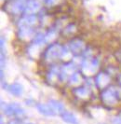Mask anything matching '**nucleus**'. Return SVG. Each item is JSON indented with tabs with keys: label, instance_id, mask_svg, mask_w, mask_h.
Masks as SVG:
<instances>
[{
	"label": "nucleus",
	"instance_id": "obj_1",
	"mask_svg": "<svg viewBox=\"0 0 121 124\" xmlns=\"http://www.w3.org/2000/svg\"><path fill=\"white\" fill-rule=\"evenodd\" d=\"M1 108H2V111L8 116H23L24 115V110L17 103H11V104L8 105L6 103L2 102Z\"/></svg>",
	"mask_w": 121,
	"mask_h": 124
},
{
	"label": "nucleus",
	"instance_id": "obj_2",
	"mask_svg": "<svg viewBox=\"0 0 121 124\" xmlns=\"http://www.w3.org/2000/svg\"><path fill=\"white\" fill-rule=\"evenodd\" d=\"M102 100L107 106H115L117 103V95H115V93H112L110 91H107V92L102 93Z\"/></svg>",
	"mask_w": 121,
	"mask_h": 124
},
{
	"label": "nucleus",
	"instance_id": "obj_3",
	"mask_svg": "<svg viewBox=\"0 0 121 124\" xmlns=\"http://www.w3.org/2000/svg\"><path fill=\"white\" fill-rule=\"evenodd\" d=\"M48 105L50 106V108L55 113V115H61L63 112L65 111L63 105L60 102L56 101V100H50Z\"/></svg>",
	"mask_w": 121,
	"mask_h": 124
},
{
	"label": "nucleus",
	"instance_id": "obj_4",
	"mask_svg": "<svg viewBox=\"0 0 121 124\" xmlns=\"http://www.w3.org/2000/svg\"><path fill=\"white\" fill-rule=\"evenodd\" d=\"M36 108L40 114H42L43 116H47V117H51V116H55V113L52 111V109L50 108V106L48 105H45V104H37L36 105Z\"/></svg>",
	"mask_w": 121,
	"mask_h": 124
},
{
	"label": "nucleus",
	"instance_id": "obj_5",
	"mask_svg": "<svg viewBox=\"0 0 121 124\" xmlns=\"http://www.w3.org/2000/svg\"><path fill=\"white\" fill-rule=\"evenodd\" d=\"M61 119L63 121H65L66 123H69V124H78L77 118H76V116L73 113H71V112H68V111L63 112L61 114Z\"/></svg>",
	"mask_w": 121,
	"mask_h": 124
},
{
	"label": "nucleus",
	"instance_id": "obj_6",
	"mask_svg": "<svg viewBox=\"0 0 121 124\" xmlns=\"http://www.w3.org/2000/svg\"><path fill=\"white\" fill-rule=\"evenodd\" d=\"M74 93H76V96H78L80 98H87V97H89V94H90L89 92H88L87 90H85V89H80L78 91L75 90Z\"/></svg>",
	"mask_w": 121,
	"mask_h": 124
},
{
	"label": "nucleus",
	"instance_id": "obj_7",
	"mask_svg": "<svg viewBox=\"0 0 121 124\" xmlns=\"http://www.w3.org/2000/svg\"><path fill=\"white\" fill-rule=\"evenodd\" d=\"M10 93H11L13 95H15V96H19V95H21L22 93H23L22 87L19 86V85H14V86H12L11 89H10Z\"/></svg>",
	"mask_w": 121,
	"mask_h": 124
},
{
	"label": "nucleus",
	"instance_id": "obj_8",
	"mask_svg": "<svg viewBox=\"0 0 121 124\" xmlns=\"http://www.w3.org/2000/svg\"><path fill=\"white\" fill-rule=\"evenodd\" d=\"M8 124H23V121L21 118H13V119H10Z\"/></svg>",
	"mask_w": 121,
	"mask_h": 124
},
{
	"label": "nucleus",
	"instance_id": "obj_9",
	"mask_svg": "<svg viewBox=\"0 0 121 124\" xmlns=\"http://www.w3.org/2000/svg\"><path fill=\"white\" fill-rule=\"evenodd\" d=\"M114 124H121V117H116L114 119Z\"/></svg>",
	"mask_w": 121,
	"mask_h": 124
},
{
	"label": "nucleus",
	"instance_id": "obj_10",
	"mask_svg": "<svg viewBox=\"0 0 121 124\" xmlns=\"http://www.w3.org/2000/svg\"><path fill=\"white\" fill-rule=\"evenodd\" d=\"M26 124H34V123H32V122H28V123H26Z\"/></svg>",
	"mask_w": 121,
	"mask_h": 124
}]
</instances>
